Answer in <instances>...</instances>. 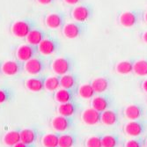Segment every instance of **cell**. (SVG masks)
Here are the masks:
<instances>
[{
    "label": "cell",
    "instance_id": "1",
    "mask_svg": "<svg viewBox=\"0 0 147 147\" xmlns=\"http://www.w3.org/2000/svg\"><path fill=\"white\" fill-rule=\"evenodd\" d=\"M37 26L35 20L30 18L18 20L12 23L11 26V33L17 38H26L28 34Z\"/></svg>",
    "mask_w": 147,
    "mask_h": 147
},
{
    "label": "cell",
    "instance_id": "2",
    "mask_svg": "<svg viewBox=\"0 0 147 147\" xmlns=\"http://www.w3.org/2000/svg\"><path fill=\"white\" fill-rule=\"evenodd\" d=\"M143 16L144 11L142 10H129L120 13L117 18V21L123 28H129L137 26L143 19Z\"/></svg>",
    "mask_w": 147,
    "mask_h": 147
},
{
    "label": "cell",
    "instance_id": "3",
    "mask_svg": "<svg viewBox=\"0 0 147 147\" xmlns=\"http://www.w3.org/2000/svg\"><path fill=\"white\" fill-rule=\"evenodd\" d=\"M87 30V25L82 22H67L62 28L63 36L70 40H74L81 37Z\"/></svg>",
    "mask_w": 147,
    "mask_h": 147
},
{
    "label": "cell",
    "instance_id": "4",
    "mask_svg": "<svg viewBox=\"0 0 147 147\" xmlns=\"http://www.w3.org/2000/svg\"><path fill=\"white\" fill-rule=\"evenodd\" d=\"M74 65L75 63L71 57H57L51 62L50 67L51 70L56 73V75L63 76L64 74L72 72Z\"/></svg>",
    "mask_w": 147,
    "mask_h": 147
},
{
    "label": "cell",
    "instance_id": "5",
    "mask_svg": "<svg viewBox=\"0 0 147 147\" xmlns=\"http://www.w3.org/2000/svg\"><path fill=\"white\" fill-rule=\"evenodd\" d=\"M147 130V121L143 118L132 120L123 126V131L127 136L137 138L143 136Z\"/></svg>",
    "mask_w": 147,
    "mask_h": 147
},
{
    "label": "cell",
    "instance_id": "6",
    "mask_svg": "<svg viewBox=\"0 0 147 147\" xmlns=\"http://www.w3.org/2000/svg\"><path fill=\"white\" fill-rule=\"evenodd\" d=\"M48 61L45 57L38 55L25 63V71L33 76L40 75L45 71L48 68Z\"/></svg>",
    "mask_w": 147,
    "mask_h": 147
},
{
    "label": "cell",
    "instance_id": "7",
    "mask_svg": "<svg viewBox=\"0 0 147 147\" xmlns=\"http://www.w3.org/2000/svg\"><path fill=\"white\" fill-rule=\"evenodd\" d=\"M71 16L74 21L86 23L93 16V8L89 4H82L75 5L71 11Z\"/></svg>",
    "mask_w": 147,
    "mask_h": 147
},
{
    "label": "cell",
    "instance_id": "8",
    "mask_svg": "<svg viewBox=\"0 0 147 147\" xmlns=\"http://www.w3.org/2000/svg\"><path fill=\"white\" fill-rule=\"evenodd\" d=\"M61 43L57 38L48 36L38 45V50L40 55L43 57H49L57 53L60 50Z\"/></svg>",
    "mask_w": 147,
    "mask_h": 147
},
{
    "label": "cell",
    "instance_id": "9",
    "mask_svg": "<svg viewBox=\"0 0 147 147\" xmlns=\"http://www.w3.org/2000/svg\"><path fill=\"white\" fill-rule=\"evenodd\" d=\"M51 126L57 132L70 131L75 126V121L73 116L57 115L51 120Z\"/></svg>",
    "mask_w": 147,
    "mask_h": 147
},
{
    "label": "cell",
    "instance_id": "10",
    "mask_svg": "<svg viewBox=\"0 0 147 147\" xmlns=\"http://www.w3.org/2000/svg\"><path fill=\"white\" fill-rule=\"evenodd\" d=\"M40 55L38 46L32 45L29 43H26L19 46L15 51L16 58L23 63H26V61L30 60L31 58Z\"/></svg>",
    "mask_w": 147,
    "mask_h": 147
},
{
    "label": "cell",
    "instance_id": "11",
    "mask_svg": "<svg viewBox=\"0 0 147 147\" xmlns=\"http://www.w3.org/2000/svg\"><path fill=\"white\" fill-rule=\"evenodd\" d=\"M2 73L6 76H15L20 74L25 70V63L15 59V60H7L1 64Z\"/></svg>",
    "mask_w": 147,
    "mask_h": 147
},
{
    "label": "cell",
    "instance_id": "12",
    "mask_svg": "<svg viewBox=\"0 0 147 147\" xmlns=\"http://www.w3.org/2000/svg\"><path fill=\"white\" fill-rule=\"evenodd\" d=\"M114 104V98L109 94H100L94 96L91 100V108L103 112L112 108Z\"/></svg>",
    "mask_w": 147,
    "mask_h": 147
},
{
    "label": "cell",
    "instance_id": "13",
    "mask_svg": "<svg viewBox=\"0 0 147 147\" xmlns=\"http://www.w3.org/2000/svg\"><path fill=\"white\" fill-rule=\"evenodd\" d=\"M66 16L63 12H51L45 17V25L49 29L62 28L66 23Z\"/></svg>",
    "mask_w": 147,
    "mask_h": 147
},
{
    "label": "cell",
    "instance_id": "14",
    "mask_svg": "<svg viewBox=\"0 0 147 147\" xmlns=\"http://www.w3.org/2000/svg\"><path fill=\"white\" fill-rule=\"evenodd\" d=\"M46 78H47V76L42 75V74L35 75V76L29 78L26 80L25 86L30 92H39L44 90Z\"/></svg>",
    "mask_w": 147,
    "mask_h": 147
},
{
    "label": "cell",
    "instance_id": "15",
    "mask_svg": "<svg viewBox=\"0 0 147 147\" xmlns=\"http://www.w3.org/2000/svg\"><path fill=\"white\" fill-rule=\"evenodd\" d=\"M123 114L124 116L129 121L138 120L144 117L145 115V109L141 104H130L124 109Z\"/></svg>",
    "mask_w": 147,
    "mask_h": 147
},
{
    "label": "cell",
    "instance_id": "16",
    "mask_svg": "<svg viewBox=\"0 0 147 147\" xmlns=\"http://www.w3.org/2000/svg\"><path fill=\"white\" fill-rule=\"evenodd\" d=\"M78 95V88L77 89H65L61 88L57 90L54 95V99L57 102L65 103L75 100L76 96Z\"/></svg>",
    "mask_w": 147,
    "mask_h": 147
},
{
    "label": "cell",
    "instance_id": "17",
    "mask_svg": "<svg viewBox=\"0 0 147 147\" xmlns=\"http://www.w3.org/2000/svg\"><path fill=\"white\" fill-rule=\"evenodd\" d=\"M100 117L101 112H99L92 108L86 109L81 113L82 121L87 125H96L100 123Z\"/></svg>",
    "mask_w": 147,
    "mask_h": 147
},
{
    "label": "cell",
    "instance_id": "18",
    "mask_svg": "<svg viewBox=\"0 0 147 147\" xmlns=\"http://www.w3.org/2000/svg\"><path fill=\"white\" fill-rule=\"evenodd\" d=\"M57 113L63 116H73L80 110V105L75 100L60 103L57 106Z\"/></svg>",
    "mask_w": 147,
    "mask_h": 147
},
{
    "label": "cell",
    "instance_id": "19",
    "mask_svg": "<svg viewBox=\"0 0 147 147\" xmlns=\"http://www.w3.org/2000/svg\"><path fill=\"white\" fill-rule=\"evenodd\" d=\"M48 36H49V35L46 31L36 26V28H34L33 30H31V32L28 34V36L26 37V41L29 44L38 46Z\"/></svg>",
    "mask_w": 147,
    "mask_h": 147
},
{
    "label": "cell",
    "instance_id": "20",
    "mask_svg": "<svg viewBox=\"0 0 147 147\" xmlns=\"http://www.w3.org/2000/svg\"><path fill=\"white\" fill-rule=\"evenodd\" d=\"M40 136H41V132L37 128L21 129L20 131L21 141L28 144H34L39 139Z\"/></svg>",
    "mask_w": 147,
    "mask_h": 147
},
{
    "label": "cell",
    "instance_id": "21",
    "mask_svg": "<svg viewBox=\"0 0 147 147\" xmlns=\"http://www.w3.org/2000/svg\"><path fill=\"white\" fill-rule=\"evenodd\" d=\"M120 119L119 113L115 109H107L101 112L100 123L107 126H114L118 123Z\"/></svg>",
    "mask_w": 147,
    "mask_h": 147
},
{
    "label": "cell",
    "instance_id": "22",
    "mask_svg": "<svg viewBox=\"0 0 147 147\" xmlns=\"http://www.w3.org/2000/svg\"><path fill=\"white\" fill-rule=\"evenodd\" d=\"M121 145H124V142L116 133L102 135V147H119Z\"/></svg>",
    "mask_w": 147,
    "mask_h": 147
},
{
    "label": "cell",
    "instance_id": "23",
    "mask_svg": "<svg viewBox=\"0 0 147 147\" xmlns=\"http://www.w3.org/2000/svg\"><path fill=\"white\" fill-rule=\"evenodd\" d=\"M91 85L96 93H103L109 89L111 82L108 77H99L93 79Z\"/></svg>",
    "mask_w": 147,
    "mask_h": 147
},
{
    "label": "cell",
    "instance_id": "24",
    "mask_svg": "<svg viewBox=\"0 0 147 147\" xmlns=\"http://www.w3.org/2000/svg\"><path fill=\"white\" fill-rule=\"evenodd\" d=\"M60 84L62 88L65 89H77L78 84V78L77 75L72 72L64 74L60 78Z\"/></svg>",
    "mask_w": 147,
    "mask_h": 147
},
{
    "label": "cell",
    "instance_id": "25",
    "mask_svg": "<svg viewBox=\"0 0 147 147\" xmlns=\"http://www.w3.org/2000/svg\"><path fill=\"white\" fill-rule=\"evenodd\" d=\"M78 142L77 136L73 132L71 131H65L60 133L59 137V147H73Z\"/></svg>",
    "mask_w": 147,
    "mask_h": 147
},
{
    "label": "cell",
    "instance_id": "26",
    "mask_svg": "<svg viewBox=\"0 0 147 147\" xmlns=\"http://www.w3.org/2000/svg\"><path fill=\"white\" fill-rule=\"evenodd\" d=\"M135 60H123L118 62L115 66V71L120 75H129L133 73Z\"/></svg>",
    "mask_w": 147,
    "mask_h": 147
},
{
    "label": "cell",
    "instance_id": "27",
    "mask_svg": "<svg viewBox=\"0 0 147 147\" xmlns=\"http://www.w3.org/2000/svg\"><path fill=\"white\" fill-rule=\"evenodd\" d=\"M20 128H17L15 129H12L8 131L3 138V142L5 145L12 147L14 144L21 141L20 138Z\"/></svg>",
    "mask_w": 147,
    "mask_h": 147
},
{
    "label": "cell",
    "instance_id": "28",
    "mask_svg": "<svg viewBox=\"0 0 147 147\" xmlns=\"http://www.w3.org/2000/svg\"><path fill=\"white\" fill-rule=\"evenodd\" d=\"M60 132H54L46 134L42 138V144L43 147H57L59 143Z\"/></svg>",
    "mask_w": 147,
    "mask_h": 147
},
{
    "label": "cell",
    "instance_id": "29",
    "mask_svg": "<svg viewBox=\"0 0 147 147\" xmlns=\"http://www.w3.org/2000/svg\"><path fill=\"white\" fill-rule=\"evenodd\" d=\"M95 94H96V92L94 89L92 88L91 83L83 84L78 87V95L83 99H86V100L92 99L95 96Z\"/></svg>",
    "mask_w": 147,
    "mask_h": 147
},
{
    "label": "cell",
    "instance_id": "30",
    "mask_svg": "<svg viewBox=\"0 0 147 147\" xmlns=\"http://www.w3.org/2000/svg\"><path fill=\"white\" fill-rule=\"evenodd\" d=\"M60 78H61V76H59V75L47 77L46 81H45L44 89L49 91V92H54V91L58 90L61 87Z\"/></svg>",
    "mask_w": 147,
    "mask_h": 147
},
{
    "label": "cell",
    "instance_id": "31",
    "mask_svg": "<svg viewBox=\"0 0 147 147\" xmlns=\"http://www.w3.org/2000/svg\"><path fill=\"white\" fill-rule=\"evenodd\" d=\"M133 73L139 77L147 76V59H140L135 61Z\"/></svg>",
    "mask_w": 147,
    "mask_h": 147
},
{
    "label": "cell",
    "instance_id": "32",
    "mask_svg": "<svg viewBox=\"0 0 147 147\" xmlns=\"http://www.w3.org/2000/svg\"><path fill=\"white\" fill-rule=\"evenodd\" d=\"M15 97V92L10 87H0V104L11 101Z\"/></svg>",
    "mask_w": 147,
    "mask_h": 147
},
{
    "label": "cell",
    "instance_id": "33",
    "mask_svg": "<svg viewBox=\"0 0 147 147\" xmlns=\"http://www.w3.org/2000/svg\"><path fill=\"white\" fill-rule=\"evenodd\" d=\"M86 147H102V134L88 138L85 142Z\"/></svg>",
    "mask_w": 147,
    "mask_h": 147
},
{
    "label": "cell",
    "instance_id": "34",
    "mask_svg": "<svg viewBox=\"0 0 147 147\" xmlns=\"http://www.w3.org/2000/svg\"><path fill=\"white\" fill-rule=\"evenodd\" d=\"M145 140L146 138L143 136L133 138L124 143V147H145Z\"/></svg>",
    "mask_w": 147,
    "mask_h": 147
},
{
    "label": "cell",
    "instance_id": "35",
    "mask_svg": "<svg viewBox=\"0 0 147 147\" xmlns=\"http://www.w3.org/2000/svg\"><path fill=\"white\" fill-rule=\"evenodd\" d=\"M82 1L83 0H63V2L69 5H77L81 3Z\"/></svg>",
    "mask_w": 147,
    "mask_h": 147
},
{
    "label": "cell",
    "instance_id": "36",
    "mask_svg": "<svg viewBox=\"0 0 147 147\" xmlns=\"http://www.w3.org/2000/svg\"><path fill=\"white\" fill-rule=\"evenodd\" d=\"M12 147H35L34 144H26L22 141L17 143L16 144H14Z\"/></svg>",
    "mask_w": 147,
    "mask_h": 147
},
{
    "label": "cell",
    "instance_id": "37",
    "mask_svg": "<svg viewBox=\"0 0 147 147\" xmlns=\"http://www.w3.org/2000/svg\"><path fill=\"white\" fill-rule=\"evenodd\" d=\"M36 2L42 5H49L55 2V0H36Z\"/></svg>",
    "mask_w": 147,
    "mask_h": 147
},
{
    "label": "cell",
    "instance_id": "38",
    "mask_svg": "<svg viewBox=\"0 0 147 147\" xmlns=\"http://www.w3.org/2000/svg\"><path fill=\"white\" fill-rule=\"evenodd\" d=\"M141 88H142V90L144 92H146L147 93V78H145L144 81L141 83Z\"/></svg>",
    "mask_w": 147,
    "mask_h": 147
},
{
    "label": "cell",
    "instance_id": "39",
    "mask_svg": "<svg viewBox=\"0 0 147 147\" xmlns=\"http://www.w3.org/2000/svg\"><path fill=\"white\" fill-rule=\"evenodd\" d=\"M141 39H142V41H143L145 44H147V30L144 31V32L141 34Z\"/></svg>",
    "mask_w": 147,
    "mask_h": 147
},
{
    "label": "cell",
    "instance_id": "40",
    "mask_svg": "<svg viewBox=\"0 0 147 147\" xmlns=\"http://www.w3.org/2000/svg\"><path fill=\"white\" fill-rule=\"evenodd\" d=\"M143 20L147 23V11L145 12H144V16H143Z\"/></svg>",
    "mask_w": 147,
    "mask_h": 147
},
{
    "label": "cell",
    "instance_id": "41",
    "mask_svg": "<svg viewBox=\"0 0 147 147\" xmlns=\"http://www.w3.org/2000/svg\"><path fill=\"white\" fill-rule=\"evenodd\" d=\"M145 147H147V138H146V140H145Z\"/></svg>",
    "mask_w": 147,
    "mask_h": 147
},
{
    "label": "cell",
    "instance_id": "42",
    "mask_svg": "<svg viewBox=\"0 0 147 147\" xmlns=\"http://www.w3.org/2000/svg\"><path fill=\"white\" fill-rule=\"evenodd\" d=\"M2 74V71H1V67H0V75Z\"/></svg>",
    "mask_w": 147,
    "mask_h": 147
},
{
    "label": "cell",
    "instance_id": "43",
    "mask_svg": "<svg viewBox=\"0 0 147 147\" xmlns=\"http://www.w3.org/2000/svg\"><path fill=\"white\" fill-rule=\"evenodd\" d=\"M57 147H59V146H57Z\"/></svg>",
    "mask_w": 147,
    "mask_h": 147
}]
</instances>
